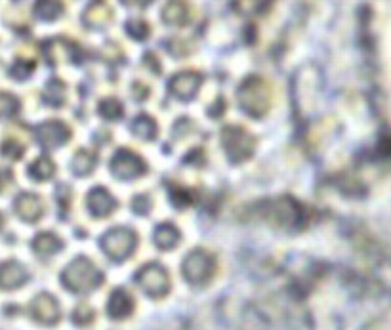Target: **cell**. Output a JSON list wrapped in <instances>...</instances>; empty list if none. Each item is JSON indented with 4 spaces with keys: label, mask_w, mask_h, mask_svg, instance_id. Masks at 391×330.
<instances>
[{
    "label": "cell",
    "mask_w": 391,
    "mask_h": 330,
    "mask_svg": "<svg viewBox=\"0 0 391 330\" xmlns=\"http://www.w3.org/2000/svg\"><path fill=\"white\" fill-rule=\"evenodd\" d=\"M263 207L266 210H261L258 214L263 216L269 223H275L281 227H292L302 220V209L292 199H277V201L266 202Z\"/></svg>",
    "instance_id": "obj_1"
},
{
    "label": "cell",
    "mask_w": 391,
    "mask_h": 330,
    "mask_svg": "<svg viewBox=\"0 0 391 330\" xmlns=\"http://www.w3.org/2000/svg\"><path fill=\"white\" fill-rule=\"evenodd\" d=\"M102 248L111 258L124 260L136 248V233L128 227H113L103 235Z\"/></svg>",
    "instance_id": "obj_2"
},
{
    "label": "cell",
    "mask_w": 391,
    "mask_h": 330,
    "mask_svg": "<svg viewBox=\"0 0 391 330\" xmlns=\"http://www.w3.org/2000/svg\"><path fill=\"white\" fill-rule=\"evenodd\" d=\"M225 153L229 155L231 160H245L252 155L254 151V137L240 128H227L224 130V137H222Z\"/></svg>",
    "instance_id": "obj_3"
},
{
    "label": "cell",
    "mask_w": 391,
    "mask_h": 330,
    "mask_svg": "<svg viewBox=\"0 0 391 330\" xmlns=\"http://www.w3.org/2000/svg\"><path fill=\"white\" fill-rule=\"evenodd\" d=\"M98 280H100V275L95 271L94 264L88 260L79 258L67 267L66 283L75 290H84V288L95 285Z\"/></svg>",
    "instance_id": "obj_4"
},
{
    "label": "cell",
    "mask_w": 391,
    "mask_h": 330,
    "mask_svg": "<svg viewBox=\"0 0 391 330\" xmlns=\"http://www.w3.org/2000/svg\"><path fill=\"white\" fill-rule=\"evenodd\" d=\"M111 170L121 180H132V178H138V176L145 172V163L136 153H132L128 149H121L113 157Z\"/></svg>",
    "instance_id": "obj_5"
},
{
    "label": "cell",
    "mask_w": 391,
    "mask_h": 330,
    "mask_svg": "<svg viewBox=\"0 0 391 330\" xmlns=\"http://www.w3.org/2000/svg\"><path fill=\"white\" fill-rule=\"evenodd\" d=\"M212 266H214V262L212 258L203 250H197L193 252L187 260H185V264H183V271L187 275L189 279L193 280V283H201V280L208 279L212 273Z\"/></svg>",
    "instance_id": "obj_6"
},
{
    "label": "cell",
    "mask_w": 391,
    "mask_h": 330,
    "mask_svg": "<svg viewBox=\"0 0 391 330\" xmlns=\"http://www.w3.org/2000/svg\"><path fill=\"white\" fill-rule=\"evenodd\" d=\"M69 134L71 132H69L66 124L58 121L46 122L38 128V140H40V144L44 147H58V145L66 144L69 140Z\"/></svg>",
    "instance_id": "obj_7"
},
{
    "label": "cell",
    "mask_w": 391,
    "mask_h": 330,
    "mask_svg": "<svg viewBox=\"0 0 391 330\" xmlns=\"http://www.w3.org/2000/svg\"><path fill=\"white\" fill-rule=\"evenodd\" d=\"M139 283H141L145 290H149L151 294H162V292H167L168 287L167 271L160 269L159 266L145 267L144 271H141V275H139Z\"/></svg>",
    "instance_id": "obj_8"
},
{
    "label": "cell",
    "mask_w": 391,
    "mask_h": 330,
    "mask_svg": "<svg viewBox=\"0 0 391 330\" xmlns=\"http://www.w3.org/2000/svg\"><path fill=\"white\" fill-rule=\"evenodd\" d=\"M86 207L94 216H109L116 209V201L111 197L109 191L98 187V189L90 191V195H88Z\"/></svg>",
    "instance_id": "obj_9"
},
{
    "label": "cell",
    "mask_w": 391,
    "mask_h": 330,
    "mask_svg": "<svg viewBox=\"0 0 391 330\" xmlns=\"http://www.w3.org/2000/svg\"><path fill=\"white\" fill-rule=\"evenodd\" d=\"M44 204L43 201L36 197V195H22L17 201H15V212L20 218L27 220V222H35L43 216Z\"/></svg>",
    "instance_id": "obj_10"
},
{
    "label": "cell",
    "mask_w": 391,
    "mask_h": 330,
    "mask_svg": "<svg viewBox=\"0 0 391 330\" xmlns=\"http://www.w3.org/2000/svg\"><path fill=\"white\" fill-rule=\"evenodd\" d=\"M23 280H25V269L17 262H6L0 266V287H17Z\"/></svg>",
    "instance_id": "obj_11"
},
{
    "label": "cell",
    "mask_w": 391,
    "mask_h": 330,
    "mask_svg": "<svg viewBox=\"0 0 391 330\" xmlns=\"http://www.w3.org/2000/svg\"><path fill=\"white\" fill-rule=\"evenodd\" d=\"M155 241H157V244L162 246V248H172V246H176V243L180 241V231L176 230L172 223L160 225L159 230L155 231Z\"/></svg>",
    "instance_id": "obj_12"
},
{
    "label": "cell",
    "mask_w": 391,
    "mask_h": 330,
    "mask_svg": "<svg viewBox=\"0 0 391 330\" xmlns=\"http://www.w3.org/2000/svg\"><path fill=\"white\" fill-rule=\"evenodd\" d=\"M54 172H56L54 163L46 157H40L29 166V176L31 178H35V180H48V178L54 176Z\"/></svg>",
    "instance_id": "obj_13"
},
{
    "label": "cell",
    "mask_w": 391,
    "mask_h": 330,
    "mask_svg": "<svg viewBox=\"0 0 391 330\" xmlns=\"http://www.w3.org/2000/svg\"><path fill=\"white\" fill-rule=\"evenodd\" d=\"M94 163H95V157L92 155V153H88V151H79L71 160L72 172L79 174V176H84V174L92 172Z\"/></svg>",
    "instance_id": "obj_14"
},
{
    "label": "cell",
    "mask_w": 391,
    "mask_h": 330,
    "mask_svg": "<svg viewBox=\"0 0 391 330\" xmlns=\"http://www.w3.org/2000/svg\"><path fill=\"white\" fill-rule=\"evenodd\" d=\"M132 130H134V134H138L139 137H155L157 134V126H155V122L153 119H147V117H141L138 121L132 124Z\"/></svg>",
    "instance_id": "obj_15"
},
{
    "label": "cell",
    "mask_w": 391,
    "mask_h": 330,
    "mask_svg": "<svg viewBox=\"0 0 391 330\" xmlns=\"http://www.w3.org/2000/svg\"><path fill=\"white\" fill-rule=\"evenodd\" d=\"M35 248L40 254H52L59 248V239L50 235V233H44L35 241Z\"/></svg>",
    "instance_id": "obj_16"
},
{
    "label": "cell",
    "mask_w": 391,
    "mask_h": 330,
    "mask_svg": "<svg viewBox=\"0 0 391 330\" xmlns=\"http://www.w3.org/2000/svg\"><path fill=\"white\" fill-rule=\"evenodd\" d=\"M35 308L38 309V317L44 319V321H52V319H56V315H58V309L54 306V301L50 298H46V296L36 300Z\"/></svg>",
    "instance_id": "obj_17"
},
{
    "label": "cell",
    "mask_w": 391,
    "mask_h": 330,
    "mask_svg": "<svg viewBox=\"0 0 391 330\" xmlns=\"http://www.w3.org/2000/svg\"><path fill=\"white\" fill-rule=\"evenodd\" d=\"M17 109V101L8 96V93H0V119L4 117H12Z\"/></svg>",
    "instance_id": "obj_18"
},
{
    "label": "cell",
    "mask_w": 391,
    "mask_h": 330,
    "mask_svg": "<svg viewBox=\"0 0 391 330\" xmlns=\"http://www.w3.org/2000/svg\"><path fill=\"white\" fill-rule=\"evenodd\" d=\"M2 153L6 155V157H14V158H17V157H22V153H23V147L15 140H8L6 144L2 145Z\"/></svg>",
    "instance_id": "obj_19"
},
{
    "label": "cell",
    "mask_w": 391,
    "mask_h": 330,
    "mask_svg": "<svg viewBox=\"0 0 391 330\" xmlns=\"http://www.w3.org/2000/svg\"><path fill=\"white\" fill-rule=\"evenodd\" d=\"M132 209H136V212L139 214H147L151 210V201L145 197V195H138L134 201H132Z\"/></svg>",
    "instance_id": "obj_20"
},
{
    "label": "cell",
    "mask_w": 391,
    "mask_h": 330,
    "mask_svg": "<svg viewBox=\"0 0 391 330\" xmlns=\"http://www.w3.org/2000/svg\"><path fill=\"white\" fill-rule=\"evenodd\" d=\"M10 178H12V174L8 172V170H2V168H0V191L8 186Z\"/></svg>",
    "instance_id": "obj_21"
},
{
    "label": "cell",
    "mask_w": 391,
    "mask_h": 330,
    "mask_svg": "<svg viewBox=\"0 0 391 330\" xmlns=\"http://www.w3.org/2000/svg\"><path fill=\"white\" fill-rule=\"evenodd\" d=\"M0 223H2V218H0Z\"/></svg>",
    "instance_id": "obj_22"
}]
</instances>
